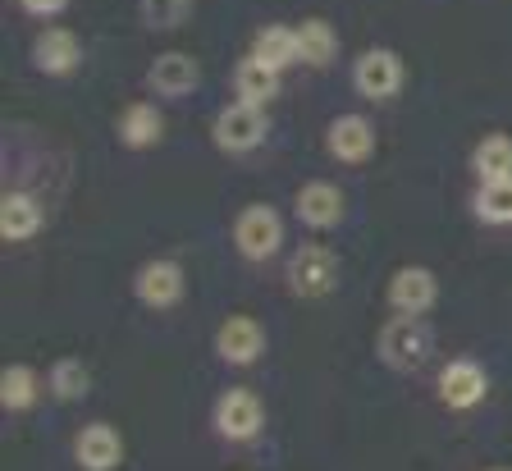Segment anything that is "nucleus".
<instances>
[{
    "label": "nucleus",
    "instance_id": "1",
    "mask_svg": "<svg viewBox=\"0 0 512 471\" xmlns=\"http://www.w3.org/2000/svg\"><path fill=\"white\" fill-rule=\"evenodd\" d=\"M430 343H435L430 325L421 321V316H403V311H398L394 321L384 325V334H380V353H384V362L389 366L412 371V366H421L430 357Z\"/></svg>",
    "mask_w": 512,
    "mask_h": 471
},
{
    "label": "nucleus",
    "instance_id": "2",
    "mask_svg": "<svg viewBox=\"0 0 512 471\" xmlns=\"http://www.w3.org/2000/svg\"><path fill=\"white\" fill-rule=\"evenodd\" d=\"M334 275H339V261H334L330 247L307 243V247H298V257L288 266V289L298 293V298H325L334 289Z\"/></svg>",
    "mask_w": 512,
    "mask_h": 471
},
{
    "label": "nucleus",
    "instance_id": "3",
    "mask_svg": "<svg viewBox=\"0 0 512 471\" xmlns=\"http://www.w3.org/2000/svg\"><path fill=\"white\" fill-rule=\"evenodd\" d=\"M279 238H284V225L270 206H247L234 225V243L247 261H266L279 252Z\"/></svg>",
    "mask_w": 512,
    "mask_h": 471
},
{
    "label": "nucleus",
    "instance_id": "4",
    "mask_svg": "<svg viewBox=\"0 0 512 471\" xmlns=\"http://www.w3.org/2000/svg\"><path fill=\"white\" fill-rule=\"evenodd\" d=\"M352 83H357V92H362V97L389 101L398 92V83H403V65H398L394 51L375 46V51H366L362 60H357V69H352Z\"/></svg>",
    "mask_w": 512,
    "mask_h": 471
},
{
    "label": "nucleus",
    "instance_id": "5",
    "mask_svg": "<svg viewBox=\"0 0 512 471\" xmlns=\"http://www.w3.org/2000/svg\"><path fill=\"white\" fill-rule=\"evenodd\" d=\"M261 138H266V115H261V106L234 101L229 110L215 115V142H220L224 151H247Z\"/></svg>",
    "mask_w": 512,
    "mask_h": 471
},
{
    "label": "nucleus",
    "instance_id": "6",
    "mask_svg": "<svg viewBox=\"0 0 512 471\" xmlns=\"http://www.w3.org/2000/svg\"><path fill=\"white\" fill-rule=\"evenodd\" d=\"M261 421H266V407H261L256 394H247V389H229L215 403V430L224 439H252L261 430Z\"/></svg>",
    "mask_w": 512,
    "mask_h": 471
},
{
    "label": "nucleus",
    "instance_id": "7",
    "mask_svg": "<svg viewBox=\"0 0 512 471\" xmlns=\"http://www.w3.org/2000/svg\"><path fill=\"white\" fill-rule=\"evenodd\" d=\"M74 458L83 462L87 471H110V467H119V458H124V439H119L115 426H106V421H92V426L78 430Z\"/></svg>",
    "mask_w": 512,
    "mask_h": 471
},
{
    "label": "nucleus",
    "instance_id": "8",
    "mask_svg": "<svg viewBox=\"0 0 512 471\" xmlns=\"http://www.w3.org/2000/svg\"><path fill=\"white\" fill-rule=\"evenodd\" d=\"M261 348H266V334H261V325H256L252 316H229V321L220 325V334H215V353L234 366L256 362Z\"/></svg>",
    "mask_w": 512,
    "mask_h": 471
},
{
    "label": "nucleus",
    "instance_id": "9",
    "mask_svg": "<svg viewBox=\"0 0 512 471\" xmlns=\"http://www.w3.org/2000/svg\"><path fill=\"white\" fill-rule=\"evenodd\" d=\"M133 293H138L147 307H174L183 298V270L174 261H147L133 279Z\"/></svg>",
    "mask_w": 512,
    "mask_h": 471
},
{
    "label": "nucleus",
    "instance_id": "10",
    "mask_svg": "<svg viewBox=\"0 0 512 471\" xmlns=\"http://www.w3.org/2000/svg\"><path fill=\"white\" fill-rule=\"evenodd\" d=\"M78 60H83V46H78V37L69 33V28H46L37 42H32V65L42 69V74H69V69H78Z\"/></svg>",
    "mask_w": 512,
    "mask_h": 471
},
{
    "label": "nucleus",
    "instance_id": "11",
    "mask_svg": "<svg viewBox=\"0 0 512 471\" xmlns=\"http://www.w3.org/2000/svg\"><path fill=\"white\" fill-rule=\"evenodd\" d=\"M151 87H156L160 97H188L192 87L202 83V69H197V60L183 51H165L156 55V65H151Z\"/></svg>",
    "mask_w": 512,
    "mask_h": 471
},
{
    "label": "nucleus",
    "instance_id": "12",
    "mask_svg": "<svg viewBox=\"0 0 512 471\" xmlns=\"http://www.w3.org/2000/svg\"><path fill=\"white\" fill-rule=\"evenodd\" d=\"M435 293H439L435 275H430L426 266H407L389 279V302H394V311H403V316H421V311L435 302Z\"/></svg>",
    "mask_w": 512,
    "mask_h": 471
},
{
    "label": "nucleus",
    "instance_id": "13",
    "mask_svg": "<svg viewBox=\"0 0 512 471\" xmlns=\"http://www.w3.org/2000/svg\"><path fill=\"white\" fill-rule=\"evenodd\" d=\"M325 142H330V156H339V161H366L375 151V133L371 124H366L362 115H343L330 124V133H325Z\"/></svg>",
    "mask_w": 512,
    "mask_h": 471
},
{
    "label": "nucleus",
    "instance_id": "14",
    "mask_svg": "<svg viewBox=\"0 0 512 471\" xmlns=\"http://www.w3.org/2000/svg\"><path fill=\"white\" fill-rule=\"evenodd\" d=\"M439 398L448 407H476L485 398V371L476 362H448L439 375Z\"/></svg>",
    "mask_w": 512,
    "mask_h": 471
},
{
    "label": "nucleus",
    "instance_id": "15",
    "mask_svg": "<svg viewBox=\"0 0 512 471\" xmlns=\"http://www.w3.org/2000/svg\"><path fill=\"white\" fill-rule=\"evenodd\" d=\"M298 215H302V225L311 229H330L339 225V215H343V193L334 188V183H307L298 193Z\"/></svg>",
    "mask_w": 512,
    "mask_h": 471
},
{
    "label": "nucleus",
    "instance_id": "16",
    "mask_svg": "<svg viewBox=\"0 0 512 471\" xmlns=\"http://www.w3.org/2000/svg\"><path fill=\"white\" fill-rule=\"evenodd\" d=\"M234 92H238V101H247V106H266V101L279 92V69L266 65V60H256V55H247L234 74Z\"/></svg>",
    "mask_w": 512,
    "mask_h": 471
},
{
    "label": "nucleus",
    "instance_id": "17",
    "mask_svg": "<svg viewBox=\"0 0 512 471\" xmlns=\"http://www.w3.org/2000/svg\"><path fill=\"white\" fill-rule=\"evenodd\" d=\"M37 229H42V206H37V197H28V193L5 197V206H0V234L10 238V243H23V238H32Z\"/></svg>",
    "mask_w": 512,
    "mask_h": 471
},
{
    "label": "nucleus",
    "instance_id": "18",
    "mask_svg": "<svg viewBox=\"0 0 512 471\" xmlns=\"http://www.w3.org/2000/svg\"><path fill=\"white\" fill-rule=\"evenodd\" d=\"M252 55H256V60H266V65H275V69L293 65V60H302L298 33H293V28H279V23H270V28H261V33H256Z\"/></svg>",
    "mask_w": 512,
    "mask_h": 471
},
{
    "label": "nucleus",
    "instance_id": "19",
    "mask_svg": "<svg viewBox=\"0 0 512 471\" xmlns=\"http://www.w3.org/2000/svg\"><path fill=\"white\" fill-rule=\"evenodd\" d=\"M298 46H302V65H330L334 55H339V37L325 19H307L298 28Z\"/></svg>",
    "mask_w": 512,
    "mask_h": 471
},
{
    "label": "nucleus",
    "instance_id": "20",
    "mask_svg": "<svg viewBox=\"0 0 512 471\" xmlns=\"http://www.w3.org/2000/svg\"><path fill=\"white\" fill-rule=\"evenodd\" d=\"M160 129H165V119H160L156 106H128L124 119H119V138L128 142V147H151V142H160Z\"/></svg>",
    "mask_w": 512,
    "mask_h": 471
},
{
    "label": "nucleus",
    "instance_id": "21",
    "mask_svg": "<svg viewBox=\"0 0 512 471\" xmlns=\"http://www.w3.org/2000/svg\"><path fill=\"white\" fill-rule=\"evenodd\" d=\"M471 165H476V174H480L485 183L512 179V138H503V133H490V138L476 147Z\"/></svg>",
    "mask_w": 512,
    "mask_h": 471
},
{
    "label": "nucleus",
    "instance_id": "22",
    "mask_svg": "<svg viewBox=\"0 0 512 471\" xmlns=\"http://www.w3.org/2000/svg\"><path fill=\"white\" fill-rule=\"evenodd\" d=\"M476 215L490 225H512V179H494L480 188L476 197Z\"/></svg>",
    "mask_w": 512,
    "mask_h": 471
},
{
    "label": "nucleus",
    "instance_id": "23",
    "mask_svg": "<svg viewBox=\"0 0 512 471\" xmlns=\"http://www.w3.org/2000/svg\"><path fill=\"white\" fill-rule=\"evenodd\" d=\"M0 403L10 407V412H23L28 403H37V375L28 366H10V371L0 375Z\"/></svg>",
    "mask_w": 512,
    "mask_h": 471
},
{
    "label": "nucleus",
    "instance_id": "24",
    "mask_svg": "<svg viewBox=\"0 0 512 471\" xmlns=\"http://www.w3.org/2000/svg\"><path fill=\"white\" fill-rule=\"evenodd\" d=\"M138 10L147 28H179V23H188L192 0H138Z\"/></svg>",
    "mask_w": 512,
    "mask_h": 471
},
{
    "label": "nucleus",
    "instance_id": "25",
    "mask_svg": "<svg viewBox=\"0 0 512 471\" xmlns=\"http://www.w3.org/2000/svg\"><path fill=\"white\" fill-rule=\"evenodd\" d=\"M51 389H55V398H83L87 394V366L83 362H55V371H51Z\"/></svg>",
    "mask_w": 512,
    "mask_h": 471
},
{
    "label": "nucleus",
    "instance_id": "26",
    "mask_svg": "<svg viewBox=\"0 0 512 471\" xmlns=\"http://www.w3.org/2000/svg\"><path fill=\"white\" fill-rule=\"evenodd\" d=\"M69 0H23V10L28 14H60Z\"/></svg>",
    "mask_w": 512,
    "mask_h": 471
},
{
    "label": "nucleus",
    "instance_id": "27",
    "mask_svg": "<svg viewBox=\"0 0 512 471\" xmlns=\"http://www.w3.org/2000/svg\"><path fill=\"white\" fill-rule=\"evenodd\" d=\"M494 471H503V467H494Z\"/></svg>",
    "mask_w": 512,
    "mask_h": 471
}]
</instances>
